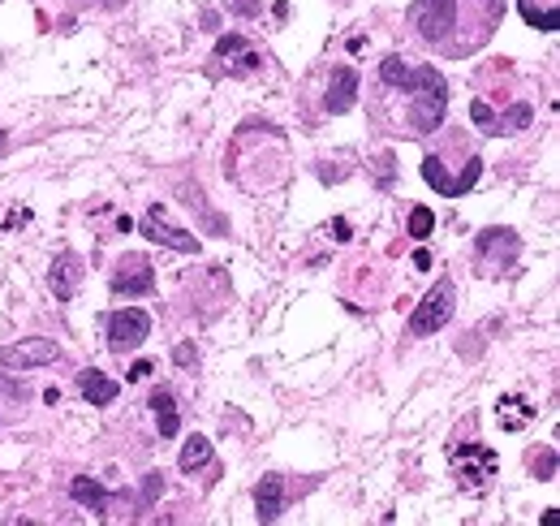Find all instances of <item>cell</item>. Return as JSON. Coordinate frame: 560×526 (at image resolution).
<instances>
[{
  "instance_id": "1",
  "label": "cell",
  "mask_w": 560,
  "mask_h": 526,
  "mask_svg": "<svg viewBox=\"0 0 560 526\" xmlns=\"http://www.w3.org/2000/svg\"><path fill=\"white\" fill-rule=\"evenodd\" d=\"M462 22H465L462 0H414V4H410V26L418 30V39L439 52H448V56L474 52Z\"/></svg>"
},
{
  "instance_id": "2",
  "label": "cell",
  "mask_w": 560,
  "mask_h": 526,
  "mask_svg": "<svg viewBox=\"0 0 560 526\" xmlns=\"http://www.w3.org/2000/svg\"><path fill=\"white\" fill-rule=\"evenodd\" d=\"M401 91H410V113H405V117H410L414 134L439 129L444 113H448V82L436 74V65H414V70H410V82H405Z\"/></svg>"
},
{
  "instance_id": "3",
  "label": "cell",
  "mask_w": 560,
  "mask_h": 526,
  "mask_svg": "<svg viewBox=\"0 0 560 526\" xmlns=\"http://www.w3.org/2000/svg\"><path fill=\"white\" fill-rule=\"evenodd\" d=\"M453 311H457V289H453V280H436V285L427 289V298L414 306L410 332H414V337H431V332H439V328L453 320Z\"/></svg>"
},
{
  "instance_id": "4",
  "label": "cell",
  "mask_w": 560,
  "mask_h": 526,
  "mask_svg": "<svg viewBox=\"0 0 560 526\" xmlns=\"http://www.w3.org/2000/svg\"><path fill=\"white\" fill-rule=\"evenodd\" d=\"M448 457H453V475H457V483L470 488V492H483L488 479L500 471V462H496V453H491L488 445H453Z\"/></svg>"
},
{
  "instance_id": "5",
  "label": "cell",
  "mask_w": 560,
  "mask_h": 526,
  "mask_svg": "<svg viewBox=\"0 0 560 526\" xmlns=\"http://www.w3.org/2000/svg\"><path fill=\"white\" fill-rule=\"evenodd\" d=\"M146 337H151V315L138 306H121L108 315V350L113 354H130L138 350Z\"/></svg>"
},
{
  "instance_id": "6",
  "label": "cell",
  "mask_w": 560,
  "mask_h": 526,
  "mask_svg": "<svg viewBox=\"0 0 560 526\" xmlns=\"http://www.w3.org/2000/svg\"><path fill=\"white\" fill-rule=\"evenodd\" d=\"M479 177H483V160H479V155H470V160H465L462 177L444 173V169H439V155H427V160H422V181H427V186H436V195H444V199H462L465 190H474V186H479Z\"/></svg>"
},
{
  "instance_id": "7",
  "label": "cell",
  "mask_w": 560,
  "mask_h": 526,
  "mask_svg": "<svg viewBox=\"0 0 560 526\" xmlns=\"http://www.w3.org/2000/svg\"><path fill=\"white\" fill-rule=\"evenodd\" d=\"M61 358V346L52 337H26L13 346H0V367L9 372H30V367H48Z\"/></svg>"
},
{
  "instance_id": "8",
  "label": "cell",
  "mask_w": 560,
  "mask_h": 526,
  "mask_svg": "<svg viewBox=\"0 0 560 526\" xmlns=\"http://www.w3.org/2000/svg\"><path fill=\"white\" fill-rule=\"evenodd\" d=\"M138 233H143L146 242H160V246H169V251H177V255H198V238H195V233L169 225L160 207H151L143 221H138Z\"/></svg>"
},
{
  "instance_id": "9",
  "label": "cell",
  "mask_w": 560,
  "mask_h": 526,
  "mask_svg": "<svg viewBox=\"0 0 560 526\" xmlns=\"http://www.w3.org/2000/svg\"><path fill=\"white\" fill-rule=\"evenodd\" d=\"M470 117H474V126L483 129V134H517V129H526L535 121V108L531 104H513L505 117H496L488 100H474L470 104Z\"/></svg>"
},
{
  "instance_id": "10",
  "label": "cell",
  "mask_w": 560,
  "mask_h": 526,
  "mask_svg": "<svg viewBox=\"0 0 560 526\" xmlns=\"http://www.w3.org/2000/svg\"><path fill=\"white\" fill-rule=\"evenodd\" d=\"M151 289H155L151 263H146L143 255H125L121 263H117V272H113V294L134 298V294H151Z\"/></svg>"
},
{
  "instance_id": "11",
  "label": "cell",
  "mask_w": 560,
  "mask_h": 526,
  "mask_svg": "<svg viewBox=\"0 0 560 526\" xmlns=\"http://www.w3.org/2000/svg\"><path fill=\"white\" fill-rule=\"evenodd\" d=\"M78 280H82V263H78V255H56L52 259V272H48V289L56 294L61 302H70L78 294Z\"/></svg>"
},
{
  "instance_id": "12",
  "label": "cell",
  "mask_w": 560,
  "mask_h": 526,
  "mask_svg": "<svg viewBox=\"0 0 560 526\" xmlns=\"http://www.w3.org/2000/svg\"><path fill=\"white\" fill-rule=\"evenodd\" d=\"M285 509V475H263L255 488V513L259 522H276Z\"/></svg>"
},
{
  "instance_id": "13",
  "label": "cell",
  "mask_w": 560,
  "mask_h": 526,
  "mask_svg": "<svg viewBox=\"0 0 560 526\" xmlns=\"http://www.w3.org/2000/svg\"><path fill=\"white\" fill-rule=\"evenodd\" d=\"M354 96H358V74L349 70V65H341L337 74H332V82H328V113H349L354 108Z\"/></svg>"
},
{
  "instance_id": "14",
  "label": "cell",
  "mask_w": 560,
  "mask_h": 526,
  "mask_svg": "<svg viewBox=\"0 0 560 526\" xmlns=\"http://www.w3.org/2000/svg\"><path fill=\"white\" fill-rule=\"evenodd\" d=\"M78 388H82V397L91 401V405H108V401L121 393V384H117V380H108L104 372H96V367H87V372L78 376Z\"/></svg>"
},
{
  "instance_id": "15",
  "label": "cell",
  "mask_w": 560,
  "mask_h": 526,
  "mask_svg": "<svg viewBox=\"0 0 560 526\" xmlns=\"http://www.w3.org/2000/svg\"><path fill=\"white\" fill-rule=\"evenodd\" d=\"M70 497H73L78 505H87L91 513H99V518L108 513V501H113V497H108V492L99 488L96 479H87V475H78V479L70 483Z\"/></svg>"
},
{
  "instance_id": "16",
  "label": "cell",
  "mask_w": 560,
  "mask_h": 526,
  "mask_svg": "<svg viewBox=\"0 0 560 526\" xmlns=\"http://www.w3.org/2000/svg\"><path fill=\"white\" fill-rule=\"evenodd\" d=\"M177 466H181V475H195L203 466H212V440L207 436H190L181 453H177Z\"/></svg>"
},
{
  "instance_id": "17",
  "label": "cell",
  "mask_w": 560,
  "mask_h": 526,
  "mask_svg": "<svg viewBox=\"0 0 560 526\" xmlns=\"http://www.w3.org/2000/svg\"><path fill=\"white\" fill-rule=\"evenodd\" d=\"M151 410H155V423H160V436H177L181 431V414H177V397L169 388H155L151 393Z\"/></svg>"
},
{
  "instance_id": "18",
  "label": "cell",
  "mask_w": 560,
  "mask_h": 526,
  "mask_svg": "<svg viewBox=\"0 0 560 526\" xmlns=\"http://www.w3.org/2000/svg\"><path fill=\"white\" fill-rule=\"evenodd\" d=\"M474 246H479V255L496 251V255H509L513 259V255H517V238H513V229H483Z\"/></svg>"
},
{
  "instance_id": "19",
  "label": "cell",
  "mask_w": 560,
  "mask_h": 526,
  "mask_svg": "<svg viewBox=\"0 0 560 526\" xmlns=\"http://www.w3.org/2000/svg\"><path fill=\"white\" fill-rule=\"evenodd\" d=\"M405 233H410L414 242H427V238L436 233V212H431V207H410V225H405Z\"/></svg>"
},
{
  "instance_id": "20",
  "label": "cell",
  "mask_w": 560,
  "mask_h": 526,
  "mask_svg": "<svg viewBox=\"0 0 560 526\" xmlns=\"http://www.w3.org/2000/svg\"><path fill=\"white\" fill-rule=\"evenodd\" d=\"M410 70H414V65H410L405 56H389V61L380 65V82H384V87H405V82H410Z\"/></svg>"
},
{
  "instance_id": "21",
  "label": "cell",
  "mask_w": 560,
  "mask_h": 526,
  "mask_svg": "<svg viewBox=\"0 0 560 526\" xmlns=\"http://www.w3.org/2000/svg\"><path fill=\"white\" fill-rule=\"evenodd\" d=\"M242 48H246V39H242V35H224V39L216 44V56H220V61H229V56H238Z\"/></svg>"
},
{
  "instance_id": "22",
  "label": "cell",
  "mask_w": 560,
  "mask_h": 526,
  "mask_svg": "<svg viewBox=\"0 0 560 526\" xmlns=\"http://www.w3.org/2000/svg\"><path fill=\"white\" fill-rule=\"evenodd\" d=\"M255 70H259V52L242 48L238 52V61H233V74H255Z\"/></svg>"
},
{
  "instance_id": "23",
  "label": "cell",
  "mask_w": 560,
  "mask_h": 526,
  "mask_svg": "<svg viewBox=\"0 0 560 526\" xmlns=\"http://www.w3.org/2000/svg\"><path fill=\"white\" fill-rule=\"evenodd\" d=\"M160 492H164V479H160V471H155V475L143 479V505H151L155 497H160Z\"/></svg>"
},
{
  "instance_id": "24",
  "label": "cell",
  "mask_w": 560,
  "mask_h": 526,
  "mask_svg": "<svg viewBox=\"0 0 560 526\" xmlns=\"http://www.w3.org/2000/svg\"><path fill=\"white\" fill-rule=\"evenodd\" d=\"M151 372H155V367H151L146 358H138V363H134V367L125 372V380H146V376H151Z\"/></svg>"
},
{
  "instance_id": "25",
  "label": "cell",
  "mask_w": 560,
  "mask_h": 526,
  "mask_svg": "<svg viewBox=\"0 0 560 526\" xmlns=\"http://www.w3.org/2000/svg\"><path fill=\"white\" fill-rule=\"evenodd\" d=\"M172 363H177V367H190V363H195V346H177V350H172Z\"/></svg>"
},
{
  "instance_id": "26",
  "label": "cell",
  "mask_w": 560,
  "mask_h": 526,
  "mask_svg": "<svg viewBox=\"0 0 560 526\" xmlns=\"http://www.w3.org/2000/svg\"><path fill=\"white\" fill-rule=\"evenodd\" d=\"M332 238H337V242H349V221H332Z\"/></svg>"
},
{
  "instance_id": "27",
  "label": "cell",
  "mask_w": 560,
  "mask_h": 526,
  "mask_svg": "<svg viewBox=\"0 0 560 526\" xmlns=\"http://www.w3.org/2000/svg\"><path fill=\"white\" fill-rule=\"evenodd\" d=\"M414 268H418V272H427V268H431V255H427V251H414Z\"/></svg>"
},
{
  "instance_id": "28",
  "label": "cell",
  "mask_w": 560,
  "mask_h": 526,
  "mask_svg": "<svg viewBox=\"0 0 560 526\" xmlns=\"http://www.w3.org/2000/svg\"><path fill=\"white\" fill-rule=\"evenodd\" d=\"M0 393H18V397H22V384H13V380L0 376Z\"/></svg>"
},
{
  "instance_id": "29",
  "label": "cell",
  "mask_w": 560,
  "mask_h": 526,
  "mask_svg": "<svg viewBox=\"0 0 560 526\" xmlns=\"http://www.w3.org/2000/svg\"><path fill=\"white\" fill-rule=\"evenodd\" d=\"M0 147H4V129H0Z\"/></svg>"
}]
</instances>
